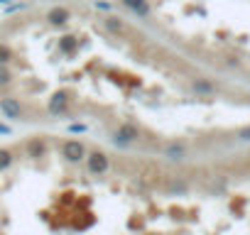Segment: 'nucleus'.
<instances>
[{
	"label": "nucleus",
	"mask_w": 250,
	"mask_h": 235,
	"mask_svg": "<svg viewBox=\"0 0 250 235\" xmlns=\"http://www.w3.org/2000/svg\"><path fill=\"white\" fill-rule=\"evenodd\" d=\"M240 228L238 235H250V172L240 184Z\"/></svg>",
	"instance_id": "nucleus-1"
}]
</instances>
